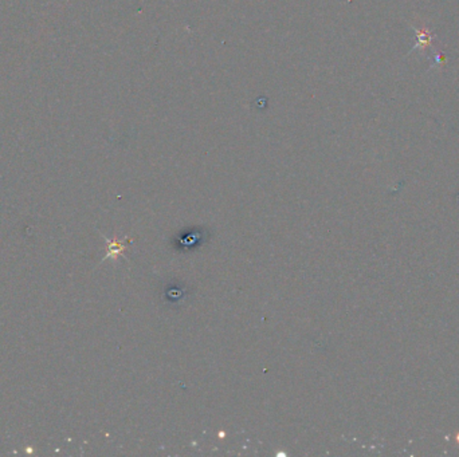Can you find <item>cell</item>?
I'll return each instance as SVG.
<instances>
[{"instance_id": "6da1fadb", "label": "cell", "mask_w": 459, "mask_h": 457, "mask_svg": "<svg viewBox=\"0 0 459 457\" xmlns=\"http://www.w3.org/2000/svg\"><path fill=\"white\" fill-rule=\"evenodd\" d=\"M413 30L416 32V45L413 47V50H416V49H418V50H424L426 47H428L431 45L432 39H434V35L430 34L426 28H420V30L413 28Z\"/></svg>"}, {"instance_id": "7a4b0ae2", "label": "cell", "mask_w": 459, "mask_h": 457, "mask_svg": "<svg viewBox=\"0 0 459 457\" xmlns=\"http://www.w3.org/2000/svg\"><path fill=\"white\" fill-rule=\"evenodd\" d=\"M445 63V55L441 54V52H438V54L434 56V62H432V67L434 66H441V64Z\"/></svg>"}]
</instances>
